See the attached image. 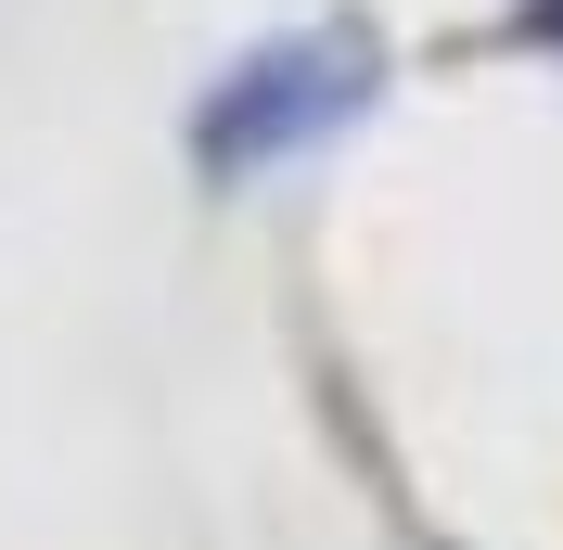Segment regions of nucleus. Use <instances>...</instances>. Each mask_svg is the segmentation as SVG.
<instances>
[{
    "instance_id": "1",
    "label": "nucleus",
    "mask_w": 563,
    "mask_h": 550,
    "mask_svg": "<svg viewBox=\"0 0 563 550\" xmlns=\"http://www.w3.org/2000/svg\"><path fill=\"white\" fill-rule=\"evenodd\" d=\"M372 90H385V38L358 13H320V26H282L256 52H231L192 90V116H179V154H192V179L231 193V179L282 167V154H320Z\"/></svg>"
},
{
    "instance_id": "2",
    "label": "nucleus",
    "mask_w": 563,
    "mask_h": 550,
    "mask_svg": "<svg viewBox=\"0 0 563 550\" xmlns=\"http://www.w3.org/2000/svg\"><path fill=\"white\" fill-rule=\"evenodd\" d=\"M526 38H563V0H538V13H526Z\"/></svg>"
}]
</instances>
